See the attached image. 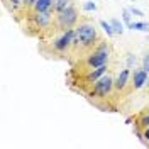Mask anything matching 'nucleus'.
<instances>
[{"label": "nucleus", "instance_id": "nucleus-14", "mask_svg": "<svg viewBox=\"0 0 149 149\" xmlns=\"http://www.w3.org/2000/svg\"><path fill=\"white\" fill-rule=\"evenodd\" d=\"M100 26H102V29L107 32V36L112 37L115 32H113V27H112V24H109V22H105V20H100Z\"/></svg>", "mask_w": 149, "mask_h": 149}, {"label": "nucleus", "instance_id": "nucleus-19", "mask_svg": "<svg viewBox=\"0 0 149 149\" xmlns=\"http://www.w3.org/2000/svg\"><path fill=\"white\" fill-rule=\"evenodd\" d=\"M142 68L149 73V54H146V58H144V61H142Z\"/></svg>", "mask_w": 149, "mask_h": 149}, {"label": "nucleus", "instance_id": "nucleus-9", "mask_svg": "<svg viewBox=\"0 0 149 149\" xmlns=\"http://www.w3.org/2000/svg\"><path fill=\"white\" fill-rule=\"evenodd\" d=\"M129 68H125V70H122L120 73H119V76H117V80L113 81V85H115V88L117 90H124L125 88V85H127V80H129Z\"/></svg>", "mask_w": 149, "mask_h": 149}, {"label": "nucleus", "instance_id": "nucleus-21", "mask_svg": "<svg viewBox=\"0 0 149 149\" xmlns=\"http://www.w3.org/2000/svg\"><path fill=\"white\" fill-rule=\"evenodd\" d=\"M24 3H26V5H34L36 0H24Z\"/></svg>", "mask_w": 149, "mask_h": 149}, {"label": "nucleus", "instance_id": "nucleus-15", "mask_svg": "<svg viewBox=\"0 0 149 149\" xmlns=\"http://www.w3.org/2000/svg\"><path fill=\"white\" fill-rule=\"evenodd\" d=\"M130 15H132V14H130V10L129 9H124V12H122V19H124V22L127 24V27L132 24V22H130Z\"/></svg>", "mask_w": 149, "mask_h": 149}, {"label": "nucleus", "instance_id": "nucleus-2", "mask_svg": "<svg viewBox=\"0 0 149 149\" xmlns=\"http://www.w3.org/2000/svg\"><path fill=\"white\" fill-rule=\"evenodd\" d=\"M76 20H78V12L71 5L68 9L58 12V15H56V24H58V29H61V31L73 29V26L76 24Z\"/></svg>", "mask_w": 149, "mask_h": 149}, {"label": "nucleus", "instance_id": "nucleus-1", "mask_svg": "<svg viewBox=\"0 0 149 149\" xmlns=\"http://www.w3.org/2000/svg\"><path fill=\"white\" fill-rule=\"evenodd\" d=\"M98 39L97 36V29L90 22H83L74 29V39L73 46H81V47H90L95 44V41Z\"/></svg>", "mask_w": 149, "mask_h": 149}, {"label": "nucleus", "instance_id": "nucleus-20", "mask_svg": "<svg viewBox=\"0 0 149 149\" xmlns=\"http://www.w3.org/2000/svg\"><path fill=\"white\" fill-rule=\"evenodd\" d=\"M144 139L149 141V125L146 127V129H144Z\"/></svg>", "mask_w": 149, "mask_h": 149}, {"label": "nucleus", "instance_id": "nucleus-5", "mask_svg": "<svg viewBox=\"0 0 149 149\" xmlns=\"http://www.w3.org/2000/svg\"><path fill=\"white\" fill-rule=\"evenodd\" d=\"M73 39H74V31H73V29L65 31V34H63V36L54 42V49H56V51H66L68 47L73 44Z\"/></svg>", "mask_w": 149, "mask_h": 149}, {"label": "nucleus", "instance_id": "nucleus-10", "mask_svg": "<svg viewBox=\"0 0 149 149\" xmlns=\"http://www.w3.org/2000/svg\"><path fill=\"white\" fill-rule=\"evenodd\" d=\"M54 3L56 0H36L34 9H36V12H46L49 9H54Z\"/></svg>", "mask_w": 149, "mask_h": 149}, {"label": "nucleus", "instance_id": "nucleus-12", "mask_svg": "<svg viewBox=\"0 0 149 149\" xmlns=\"http://www.w3.org/2000/svg\"><path fill=\"white\" fill-rule=\"evenodd\" d=\"M70 5H71V0H56L54 10H56V12H61V10L68 9Z\"/></svg>", "mask_w": 149, "mask_h": 149}, {"label": "nucleus", "instance_id": "nucleus-8", "mask_svg": "<svg viewBox=\"0 0 149 149\" xmlns=\"http://www.w3.org/2000/svg\"><path fill=\"white\" fill-rule=\"evenodd\" d=\"M148 83V71L142 68V70H137L134 73V80H132V85H134V90H139L144 85Z\"/></svg>", "mask_w": 149, "mask_h": 149}, {"label": "nucleus", "instance_id": "nucleus-6", "mask_svg": "<svg viewBox=\"0 0 149 149\" xmlns=\"http://www.w3.org/2000/svg\"><path fill=\"white\" fill-rule=\"evenodd\" d=\"M34 22L37 27H47L51 24V9L46 12H36L34 14Z\"/></svg>", "mask_w": 149, "mask_h": 149}, {"label": "nucleus", "instance_id": "nucleus-11", "mask_svg": "<svg viewBox=\"0 0 149 149\" xmlns=\"http://www.w3.org/2000/svg\"><path fill=\"white\" fill-rule=\"evenodd\" d=\"M129 29L132 31H142V32H148L149 31V24L148 22H132L129 26Z\"/></svg>", "mask_w": 149, "mask_h": 149}, {"label": "nucleus", "instance_id": "nucleus-3", "mask_svg": "<svg viewBox=\"0 0 149 149\" xmlns=\"http://www.w3.org/2000/svg\"><path fill=\"white\" fill-rule=\"evenodd\" d=\"M109 54H110V51H109V47L102 44V46L98 47L97 51H93L92 54L88 56V66L90 68H98V66H103L107 65V61H109Z\"/></svg>", "mask_w": 149, "mask_h": 149}, {"label": "nucleus", "instance_id": "nucleus-4", "mask_svg": "<svg viewBox=\"0 0 149 149\" xmlns=\"http://www.w3.org/2000/svg\"><path fill=\"white\" fill-rule=\"evenodd\" d=\"M113 80H112L109 74H103L102 78H98L95 85H93V95H98V97H107L113 88Z\"/></svg>", "mask_w": 149, "mask_h": 149}, {"label": "nucleus", "instance_id": "nucleus-23", "mask_svg": "<svg viewBox=\"0 0 149 149\" xmlns=\"http://www.w3.org/2000/svg\"><path fill=\"white\" fill-rule=\"evenodd\" d=\"M132 2H136V0H132Z\"/></svg>", "mask_w": 149, "mask_h": 149}, {"label": "nucleus", "instance_id": "nucleus-22", "mask_svg": "<svg viewBox=\"0 0 149 149\" xmlns=\"http://www.w3.org/2000/svg\"><path fill=\"white\" fill-rule=\"evenodd\" d=\"M10 2H12L14 5H17V3H20V0H10Z\"/></svg>", "mask_w": 149, "mask_h": 149}, {"label": "nucleus", "instance_id": "nucleus-16", "mask_svg": "<svg viewBox=\"0 0 149 149\" xmlns=\"http://www.w3.org/2000/svg\"><path fill=\"white\" fill-rule=\"evenodd\" d=\"M83 10H86V12H90V10H97V5H95V2H85L83 3Z\"/></svg>", "mask_w": 149, "mask_h": 149}, {"label": "nucleus", "instance_id": "nucleus-7", "mask_svg": "<svg viewBox=\"0 0 149 149\" xmlns=\"http://www.w3.org/2000/svg\"><path fill=\"white\" fill-rule=\"evenodd\" d=\"M107 73V66H98V68H93V70H90L88 71V74L85 76V81L86 83H95L98 78H102L103 74Z\"/></svg>", "mask_w": 149, "mask_h": 149}, {"label": "nucleus", "instance_id": "nucleus-18", "mask_svg": "<svg viewBox=\"0 0 149 149\" xmlns=\"http://www.w3.org/2000/svg\"><path fill=\"white\" fill-rule=\"evenodd\" d=\"M130 14H132V15H137V17H142V15H144V14H142V10H139V9H134V7H130Z\"/></svg>", "mask_w": 149, "mask_h": 149}, {"label": "nucleus", "instance_id": "nucleus-13", "mask_svg": "<svg viewBox=\"0 0 149 149\" xmlns=\"http://www.w3.org/2000/svg\"><path fill=\"white\" fill-rule=\"evenodd\" d=\"M110 24H112V27H113V32H115V34H122V32H124V26L120 24V20L112 19Z\"/></svg>", "mask_w": 149, "mask_h": 149}, {"label": "nucleus", "instance_id": "nucleus-17", "mask_svg": "<svg viewBox=\"0 0 149 149\" xmlns=\"http://www.w3.org/2000/svg\"><path fill=\"white\" fill-rule=\"evenodd\" d=\"M139 125H141V127H144V129L149 125V113H148V115H144V117L139 120Z\"/></svg>", "mask_w": 149, "mask_h": 149}]
</instances>
